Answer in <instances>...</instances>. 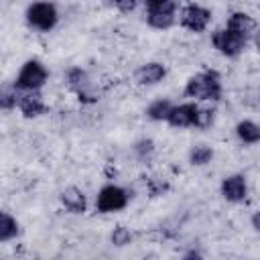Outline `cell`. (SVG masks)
Segmentation results:
<instances>
[{"label":"cell","mask_w":260,"mask_h":260,"mask_svg":"<svg viewBox=\"0 0 260 260\" xmlns=\"http://www.w3.org/2000/svg\"><path fill=\"white\" fill-rule=\"evenodd\" d=\"M183 98L193 102H219L223 98V79L217 69H201L185 81Z\"/></svg>","instance_id":"6da1fadb"},{"label":"cell","mask_w":260,"mask_h":260,"mask_svg":"<svg viewBox=\"0 0 260 260\" xmlns=\"http://www.w3.org/2000/svg\"><path fill=\"white\" fill-rule=\"evenodd\" d=\"M59 8L51 0H35L24 8V22L28 28L39 32H51L59 24Z\"/></svg>","instance_id":"7a4b0ae2"},{"label":"cell","mask_w":260,"mask_h":260,"mask_svg":"<svg viewBox=\"0 0 260 260\" xmlns=\"http://www.w3.org/2000/svg\"><path fill=\"white\" fill-rule=\"evenodd\" d=\"M63 83L67 85V89L71 93H75V98L79 100V104L91 106V104H98L100 102V89L91 81L89 73L83 67H79V65L69 67L63 73Z\"/></svg>","instance_id":"3957f363"},{"label":"cell","mask_w":260,"mask_h":260,"mask_svg":"<svg viewBox=\"0 0 260 260\" xmlns=\"http://www.w3.org/2000/svg\"><path fill=\"white\" fill-rule=\"evenodd\" d=\"M130 191L118 183H106L98 189L95 193V211L102 215H110V213H120L130 205Z\"/></svg>","instance_id":"277c9868"},{"label":"cell","mask_w":260,"mask_h":260,"mask_svg":"<svg viewBox=\"0 0 260 260\" xmlns=\"http://www.w3.org/2000/svg\"><path fill=\"white\" fill-rule=\"evenodd\" d=\"M49 69H47V65L41 61V59H37V57H30V59H26L22 65H20V69H18V73H16V77H14V85L20 89V91H41L45 85H47V81H49Z\"/></svg>","instance_id":"5b68a950"},{"label":"cell","mask_w":260,"mask_h":260,"mask_svg":"<svg viewBox=\"0 0 260 260\" xmlns=\"http://www.w3.org/2000/svg\"><path fill=\"white\" fill-rule=\"evenodd\" d=\"M209 41H211V47H213L221 57H225V59H238V57L246 51V47H248V43H250V39H246V37L234 32V30L228 28V26L215 28V30L211 32V39H209Z\"/></svg>","instance_id":"8992f818"},{"label":"cell","mask_w":260,"mask_h":260,"mask_svg":"<svg viewBox=\"0 0 260 260\" xmlns=\"http://www.w3.org/2000/svg\"><path fill=\"white\" fill-rule=\"evenodd\" d=\"M211 20H213V12L207 6H203V4L189 2V4L179 8V24L185 30L193 32V35L205 32L209 28Z\"/></svg>","instance_id":"52a82bcc"},{"label":"cell","mask_w":260,"mask_h":260,"mask_svg":"<svg viewBox=\"0 0 260 260\" xmlns=\"http://www.w3.org/2000/svg\"><path fill=\"white\" fill-rule=\"evenodd\" d=\"M219 195L223 197V201L228 203H244L250 195V185H248V177L244 173H230L221 179L219 183Z\"/></svg>","instance_id":"ba28073f"},{"label":"cell","mask_w":260,"mask_h":260,"mask_svg":"<svg viewBox=\"0 0 260 260\" xmlns=\"http://www.w3.org/2000/svg\"><path fill=\"white\" fill-rule=\"evenodd\" d=\"M167 75H169V69L162 61H144L134 69L132 79L140 87H154V85H160L167 79Z\"/></svg>","instance_id":"9c48e42d"},{"label":"cell","mask_w":260,"mask_h":260,"mask_svg":"<svg viewBox=\"0 0 260 260\" xmlns=\"http://www.w3.org/2000/svg\"><path fill=\"white\" fill-rule=\"evenodd\" d=\"M197 112H199V102L193 100H185L173 106L167 124L175 130H185V128H195V120H197Z\"/></svg>","instance_id":"30bf717a"},{"label":"cell","mask_w":260,"mask_h":260,"mask_svg":"<svg viewBox=\"0 0 260 260\" xmlns=\"http://www.w3.org/2000/svg\"><path fill=\"white\" fill-rule=\"evenodd\" d=\"M22 118L26 120H35V118H41L49 112V106L45 102V98L41 95V91H20V98H18V108Z\"/></svg>","instance_id":"8fae6325"},{"label":"cell","mask_w":260,"mask_h":260,"mask_svg":"<svg viewBox=\"0 0 260 260\" xmlns=\"http://www.w3.org/2000/svg\"><path fill=\"white\" fill-rule=\"evenodd\" d=\"M59 203L65 209V213H71V215H83L89 207L85 191L75 185H69L59 193Z\"/></svg>","instance_id":"7c38bea8"},{"label":"cell","mask_w":260,"mask_h":260,"mask_svg":"<svg viewBox=\"0 0 260 260\" xmlns=\"http://www.w3.org/2000/svg\"><path fill=\"white\" fill-rule=\"evenodd\" d=\"M144 22L152 30H169L179 22V6L177 8H162V10H144Z\"/></svg>","instance_id":"4fadbf2b"},{"label":"cell","mask_w":260,"mask_h":260,"mask_svg":"<svg viewBox=\"0 0 260 260\" xmlns=\"http://www.w3.org/2000/svg\"><path fill=\"white\" fill-rule=\"evenodd\" d=\"M223 26L232 28L234 32H238V35H242V37H246V39H252L254 30L258 28V22H256V18H254L252 14H248V12H244V10H234V12L228 14Z\"/></svg>","instance_id":"5bb4252c"},{"label":"cell","mask_w":260,"mask_h":260,"mask_svg":"<svg viewBox=\"0 0 260 260\" xmlns=\"http://www.w3.org/2000/svg\"><path fill=\"white\" fill-rule=\"evenodd\" d=\"M234 134H236L240 144H246V146L258 144L260 142V124L252 118H242V120L236 122Z\"/></svg>","instance_id":"9a60e30c"},{"label":"cell","mask_w":260,"mask_h":260,"mask_svg":"<svg viewBox=\"0 0 260 260\" xmlns=\"http://www.w3.org/2000/svg\"><path fill=\"white\" fill-rule=\"evenodd\" d=\"M213 158H215V150H213L211 144H205V142L193 144V146L189 148V152H187V162H189L191 167H197V169L207 167Z\"/></svg>","instance_id":"2e32d148"},{"label":"cell","mask_w":260,"mask_h":260,"mask_svg":"<svg viewBox=\"0 0 260 260\" xmlns=\"http://www.w3.org/2000/svg\"><path fill=\"white\" fill-rule=\"evenodd\" d=\"M20 221L10 213V211H2L0 213V244H10L20 236Z\"/></svg>","instance_id":"e0dca14e"},{"label":"cell","mask_w":260,"mask_h":260,"mask_svg":"<svg viewBox=\"0 0 260 260\" xmlns=\"http://www.w3.org/2000/svg\"><path fill=\"white\" fill-rule=\"evenodd\" d=\"M173 106H175V104H173V100H169V98H154V100L146 106L144 116H146L150 122H167V118H169Z\"/></svg>","instance_id":"ac0fdd59"},{"label":"cell","mask_w":260,"mask_h":260,"mask_svg":"<svg viewBox=\"0 0 260 260\" xmlns=\"http://www.w3.org/2000/svg\"><path fill=\"white\" fill-rule=\"evenodd\" d=\"M132 154H134V158H136L140 165L152 162V158H154V154H156V144H154V140L148 138V136H142V138L134 140V144H132Z\"/></svg>","instance_id":"d6986e66"},{"label":"cell","mask_w":260,"mask_h":260,"mask_svg":"<svg viewBox=\"0 0 260 260\" xmlns=\"http://www.w3.org/2000/svg\"><path fill=\"white\" fill-rule=\"evenodd\" d=\"M134 242V232L128 228V225H114L112 232H110V244L116 246V248H126Z\"/></svg>","instance_id":"ffe728a7"},{"label":"cell","mask_w":260,"mask_h":260,"mask_svg":"<svg viewBox=\"0 0 260 260\" xmlns=\"http://www.w3.org/2000/svg\"><path fill=\"white\" fill-rule=\"evenodd\" d=\"M18 98H20V89L10 83V85H4L2 91H0V108L4 112H12L18 108Z\"/></svg>","instance_id":"44dd1931"},{"label":"cell","mask_w":260,"mask_h":260,"mask_svg":"<svg viewBox=\"0 0 260 260\" xmlns=\"http://www.w3.org/2000/svg\"><path fill=\"white\" fill-rule=\"evenodd\" d=\"M215 116H217V112H215L213 106H201L199 104V112H197V120H195V130H201V132L209 130L215 124Z\"/></svg>","instance_id":"7402d4cb"},{"label":"cell","mask_w":260,"mask_h":260,"mask_svg":"<svg viewBox=\"0 0 260 260\" xmlns=\"http://www.w3.org/2000/svg\"><path fill=\"white\" fill-rule=\"evenodd\" d=\"M146 191H148L150 197H160V195H165L169 191V185H167V181H162L158 177H150L146 181Z\"/></svg>","instance_id":"603a6c76"},{"label":"cell","mask_w":260,"mask_h":260,"mask_svg":"<svg viewBox=\"0 0 260 260\" xmlns=\"http://www.w3.org/2000/svg\"><path fill=\"white\" fill-rule=\"evenodd\" d=\"M144 10H162V8H177V0H142Z\"/></svg>","instance_id":"cb8c5ba5"},{"label":"cell","mask_w":260,"mask_h":260,"mask_svg":"<svg viewBox=\"0 0 260 260\" xmlns=\"http://www.w3.org/2000/svg\"><path fill=\"white\" fill-rule=\"evenodd\" d=\"M140 2H142V0H112L114 8H116L118 12H122V14H130V12H134V10L138 8Z\"/></svg>","instance_id":"d4e9b609"},{"label":"cell","mask_w":260,"mask_h":260,"mask_svg":"<svg viewBox=\"0 0 260 260\" xmlns=\"http://www.w3.org/2000/svg\"><path fill=\"white\" fill-rule=\"evenodd\" d=\"M250 225L256 234H260V209H256L252 215H250Z\"/></svg>","instance_id":"484cf974"},{"label":"cell","mask_w":260,"mask_h":260,"mask_svg":"<svg viewBox=\"0 0 260 260\" xmlns=\"http://www.w3.org/2000/svg\"><path fill=\"white\" fill-rule=\"evenodd\" d=\"M250 41H252V45H254L256 53L260 55V26H258V28L254 30V35H252V39H250Z\"/></svg>","instance_id":"4316f807"},{"label":"cell","mask_w":260,"mask_h":260,"mask_svg":"<svg viewBox=\"0 0 260 260\" xmlns=\"http://www.w3.org/2000/svg\"><path fill=\"white\" fill-rule=\"evenodd\" d=\"M183 258H203V254H201V252H197V250H189V252H185V254H183Z\"/></svg>","instance_id":"83f0119b"}]
</instances>
